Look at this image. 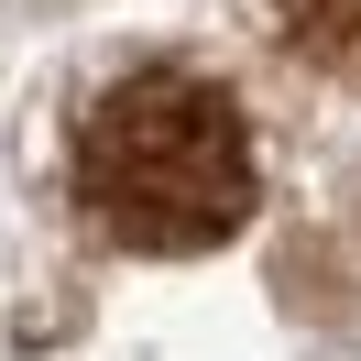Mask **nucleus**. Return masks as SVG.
Instances as JSON below:
<instances>
[{"label": "nucleus", "instance_id": "obj_1", "mask_svg": "<svg viewBox=\"0 0 361 361\" xmlns=\"http://www.w3.org/2000/svg\"><path fill=\"white\" fill-rule=\"evenodd\" d=\"M77 208L121 252H219L263 208V154H252L241 99L208 66H121L77 110Z\"/></svg>", "mask_w": 361, "mask_h": 361}, {"label": "nucleus", "instance_id": "obj_2", "mask_svg": "<svg viewBox=\"0 0 361 361\" xmlns=\"http://www.w3.org/2000/svg\"><path fill=\"white\" fill-rule=\"evenodd\" d=\"M274 11V44L317 77H361V0H263Z\"/></svg>", "mask_w": 361, "mask_h": 361}]
</instances>
